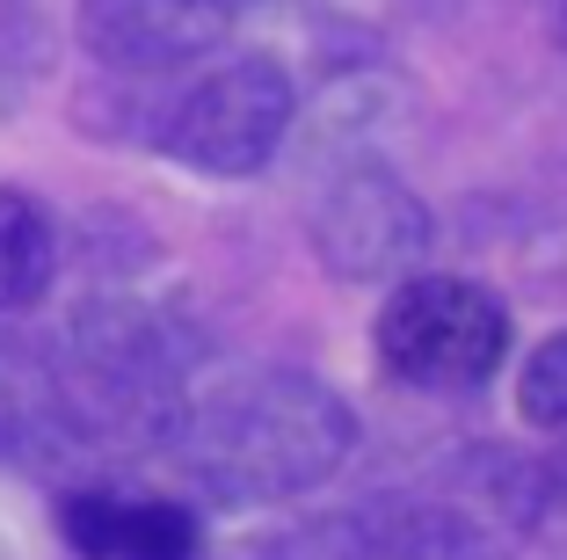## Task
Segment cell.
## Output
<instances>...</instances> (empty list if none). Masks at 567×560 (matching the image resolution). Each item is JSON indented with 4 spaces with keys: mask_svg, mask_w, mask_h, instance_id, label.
I'll return each mask as SVG.
<instances>
[{
    "mask_svg": "<svg viewBox=\"0 0 567 560\" xmlns=\"http://www.w3.org/2000/svg\"><path fill=\"white\" fill-rule=\"evenodd\" d=\"M517 408H524V422H538V429H567V328H553L546 343L524 357Z\"/></svg>",
    "mask_w": 567,
    "mask_h": 560,
    "instance_id": "obj_10",
    "label": "cell"
},
{
    "mask_svg": "<svg viewBox=\"0 0 567 560\" xmlns=\"http://www.w3.org/2000/svg\"><path fill=\"white\" fill-rule=\"evenodd\" d=\"M379 364L401 386L422 394H473L502 371L509 357V314L502 298L481 292L473 277H444V269H415L385 292L379 306Z\"/></svg>",
    "mask_w": 567,
    "mask_h": 560,
    "instance_id": "obj_3",
    "label": "cell"
},
{
    "mask_svg": "<svg viewBox=\"0 0 567 560\" xmlns=\"http://www.w3.org/2000/svg\"><path fill=\"white\" fill-rule=\"evenodd\" d=\"M59 531L81 560H197L204 531L167 495H124V488H73L59 502Z\"/></svg>",
    "mask_w": 567,
    "mask_h": 560,
    "instance_id": "obj_7",
    "label": "cell"
},
{
    "mask_svg": "<svg viewBox=\"0 0 567 560\" xmlns=\"http://www.w3.org/2000/svg\"><path fill=\"white\" fill-rule=\"evenodd\" d=\"M218 0H81V44L117 73H175L226 44Z\"/></svg>",
    "mask_w": 567,
    "mask_h": 560,
    "instance_id": "obj_6",
    "label": "cell"
},
{
    "mask_svg": "<svg viewBox=\"0 0 567 560\" xmlns=\"http://www.w3.org/2000/svg\"><path fill=\"white\" fill-rule=\"evenodd\" d=\"M0 459L8 466L87 459V437L66 408V386L51 371V343H30V335L0 343Z\"/></svg>",
    "mask_w": 567,
    "mask_h": 560,
    "instance_id": "obj_8",
    "label": "cell"
},
{
    "mask_svg": "<svg viewBox=\"0 0 567 560\" xmlns=\"http://www.w3.org/2000/svg\"><path fill=\"white\" fill-rule=\"evenodd\" d=\"M553 37L567 44V0H553Z\"/></svg>",
    "mask_w": 567,
    "mask_h": 560,
    "instance_id": "obj_12",
    "label": "cell"
},
{
    "mask_svg": "<svg viewBox=\"0 0 567 560\" xmlns=\"http://www.w3.org/2000/svg\"><path fill=\"white\" fill-rule=\"evenodd\" d=\"M313 255L342 284H401L430 255V212L393 167H350L313 212Z\"/></svg>",
    "mask_w": 567,
    "mask_h": 560,
    "instance_id": "obj_5",
    "label": "cell"
},
{
    "mask_svg": "<svg viewBox=\"0 0 567 560\" xmlns=\"http://www.w3.org/2000/svg\"><path fill=\"white\" fill-rule=\"evenodd\" d=\"M291 73L277 59H226L212 67L204 81H189L175 95L161 124V146L189 167V175H218V182H240L255 167L277 161L284 132H291Z\"/></svg>",
    "mask_w": 567,
    "mask_h": 560,
    "instance_id": "obj_4",
    "label": "cell"
},
{
    "mask_svg": "<svg viewBox=\"0 0 567 560\" xmlns=\"http://www.w3.org/2000/svg\"><path fill=\"white\" fill-rule=\"evenodd\" d=\"M51 371L66 386V408L81 422L87 451H167L189 408V364L175 328L146 306H87L51 343Z\"/></svg>",
    "mask_w": 567,
    "mask_h": 560,
    "instance_id": "obj_2",
    "label": "cell"
},
{
    "mask_svg": "<svg viewBox=\"0 0 567 560\" xmlns=\"http://www.w3.org/2000/svg\"><path fill=\"white\" fill-rule=\"evenodd\" d=\"M51 269H59L51 212L22 190H0V314H30L51 292Z\"/></svg>",
    "mask_w": 567,
    "mask_h": 560,
    "instance_id": "obj_9",
    "label": "cell"
},
{
    "mask_svg": "<svg viewBox=\"0 0 567 560\" xmlns=\"http://www.w3.org/2000/svg\"><path fill=\"white\" fill-rule=\"evenodd\" d=\"M350 445H357L350 400L306 371L269 364V371H234L204 394L189 386L167 459L212 502H291L350 459Z\"/></svg>",
    "mask_w": 567,
    "mask_h": 560,
    "instance_id": "obj_1",
    "label": "cell"
},
{
    "mask_svg": "<svg viewBox=\"0 0 567 560\" xmlns=\"http://www.w3.org/2000/svg\"><path fill=\"white\" fill-rule=\"evenodd\" d=\"M218 8H226V16L240 22V16H248V8H262V0H218Z\"/></svg>",
    "mask_w": 567,
    "mask_h": 560,
    "instance_id": "obj_13",
    "label": "cell"
},
{
    "mask_svg": "<svg viewBox=\"0 0 567 560\" xmlns=\"http://www.w3.org/2000/svg\"><path fill=\"white\" fill-rule=\"evenodd\" d=\"M248 560H371L364 510H350V517H320V525H299V531H284V539L255 546Z\"/></svg>",
    "mask_w": 567,
    "mask_h": 560,
    "instance_id": "obj_11",
    "label": "cell"
}]
</instances>
